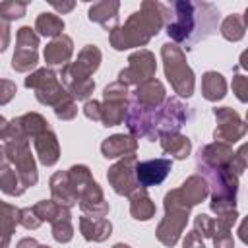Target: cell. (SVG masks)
Listing matches in <instances>:
<instances>
[{"label": "cell", "instance_id": "cell-42", "mask_svg": "<svg viewBox=\"0 0 248 248\" xmlns=\"http://www.w3.org/2000/svg\"><path fill=\"white\" fill-rule=\"evenodd\" d=\"M17 223L21 227H25L27 231H35L43 225V221L37 217V213L33 211V207H21L17 213Z\"/></svg>", "mask_w": 248, "mask_h": 248}, {"label": "cell", "instance_id": "cell-47", "mask_svg": "<svg viewBox=\"0 0 248 248\" xmlns=\"http://www.w3.org/2000/svg\"><path fill=\"white\" fill-rule=\"evenodd\" d=\"M182 248H205V244H203V238L192 229L190 232H186L182 240Z\"/></svg>", "mask_w": 248, "mask_h": 248}, {"label": "cell", "instance_id": "cell-54", "mask_svg": "<svg viewBox=\"0 0 248 248\" xmlns=\"http://www.w3.org/2000/svg\"><path fill=\"white\" fill-rule=\"evenodd\" d=\"M112 248H132V246H128V244H124V242H118V244H114Z\"/></svg>", "mask_w": 248, "mask_h": 248}, {"label": "cell", "instance_id": "cell-7", "mask_svg": "<svg viewBox=\"0 0 248 248\" xmlns=\"http://www.w3.org/2000/svg\"><path fill=\"white\" fill-rule=\"evenodd\" d=\"M25 87L35 91V97L41 105H46L52 108L58 103H62L66 97H70V93L60 83L58 76L50 68H39V70L31 72L25 78Z\"/></svg>", "mask_w": 248, "mask_h": 248}, {"label": "cell", "instance_id": "cell-49", "mask_svg": "<svg viewBox=\"0 0 248 248\" xmlns=\"http://www.w3.org/2000/svg\"><path fill=\"white\" fill-rule=\"evenodd\" d=\"M50 6H52L56 12H62V14H66V12H72V10H74L76 2H62V4H60V2H52Z\"/></svg>", "mask_w": 248, "mask_h": 248}, {"label": "cell", "instance_id": "cell-48", "mask_svg": "<svg viewBox=\"0 0 248 248\" xmlns=\"http://www.w3.org/2000/svg\"><path fill=\"white\" fill-rule=\"evenodd\" d=\"M10 31H12L10 29V21L0 19V52H4L8 48V45H10V37H12Z\"/></svg>", "mask_w": 248, "mask_h": 248}, {"label": "cell", "instance_id": "cell-25", "mask_svg": "<svg viewBox=\"0 0 248 248\" xmlns=\"http://www.w3.org/2000/svg\"><path fill=\"white\" fill-rule=\"evenodd\" d=\"M79 232L89 242H105L112 234V223L107 217H79Z\"/></svg>", "mask_w": 248, "mask_h": 248}, {"label": "cell", "instance_id": "cell-33", "mask_svg": "<svg viewBox=\"0 0 248 248\" xmlns=\"http://www.w3.org/2000/svg\"><path fill=\"white\" fill-rule=\"evenodd\" d=\"M244 33H246V23H244V17L240 14H231L223 19V23H221L223 39H227L231 43H236L244 37Z\"/></svg>", "mask_w": 248, "mask_h": 248}, {"label": "cell", "instance_id": "cell-43", "mask_svg": "<svg viewBox=\"0 0 248 248\" xmlns=\"http://www.w3.org/2000/svg\"><path fill=\"white\" fill-rule=\"evenodd\" d=\"M209 207H211L213 213H217V217H221V215L236 211V200H232V198H211Z\"/></svg>", "mask_w": 248, "mask_h": 248}, {"label": "cell", "instance_id": "cell-13", "mask_svg": "<svg viewBox=\"0 0 248 248\" xmlns=\"http://www.w3.org/2000/svg\"><path fill=\"white\" fill-rule=\"evenodd\" d=\"M213 116L217 120V126L213 130L215 141H223V143L231 145V143H236L238 140H242L244 134L248 132V124L231 107H215Z\"/></svg>", "mask_w": 248, "mask_h": 248}, {"label": "cell", "instance_id": "cell-45", "mask_svg": "<svg viewBox=\"0 0 248 248\" xmlns=\"http://www.w3.org/2000/svg\"><path fill=\"white\" fill-rule=\"evenodd\" d=\"M16 93H17V85H16V81L0 78V107L8 105V103L16 97Z\"/></svg>", "mask_w": 248, "mask_h": 248}, {"label": "cell", "instance_id": "cell-34", "mask_svg": "<svg viewBox=\"0 0 248 248\" xmlns=\"http://www.w3.org/2000/svg\"><path fill=\"white\" fill-rule=\"evenodd\" d=\"M0 190L8 196H21L27 188L21 184L17 172L12 169V167H6V169H0Z\"/></svg>", "mask_w": 248, "mask_h": 248}, {"label": "cell", "instance_id": "cell-50", "mask_svg": "<svg viewBox=\"0 0 248 248\" xmlns=\"http://www.w3.org/2000/svg\"><path fill=\"white\" fill-rule=\"evenodd\" d=\"M16 248H39V242L33 236H25L16 244Z\"/></svg>", "mask_w": 248, "mask_h": 248}, {"label": "cell", "instance_id": "cell-16", "mask_svg": "<svg viewBox=\"0 0 248 248\" xmlns=\"http://www.w3.org/2000/svg\"><path fill=\"white\" fill-rule=\"evenodd\" d=\"M136 163H138L136 155H128L116 161L112 167H108L107 178L118 196H130L140 188L136 180Z\"/></svg>", "mask_w": 248, "mask_h": 248}, {"label": "cell", "instance_id": "cell-35", "mask_svg": "<svg viewBox=\"0 0 248 248\" xmlns=\"http://www.w3.org/2000/svg\"><path fill=\"white\" fill-rule=\"evenodd\" d=\"M231 229L232 227L223 223L219 217L215 219V229H213V234H211V240H213L215 248H234V238L231 234Z\"/></svg>", "mask_w": 248, "mask_h": 248}, {"label": "cell", "instance_id": "cell-1", "mask_svg": "<svg viewBox=\"0 0 248 248\" xmlns=\"http://www.w3.org/2000/svg\"><path fill=\"white\" fill-rule=\"evenodd\" d=\"M170 16L165 23L167 35L174 45H184L186 50L207 39L219 23V10L211 2L178 0L169 6Z\"/></svg>", "mask_w": 248, "mask_h": 248}, {"label": "cell", "instance_id": "cell-2", "mask_svg": "<svg viewBox=\"0 0 248 248\" xmlns=\"http://www.w3.org/2000/svg\"><path fill=\"white\" fill-rule=\"evenodd\" d=\"M170 10L163 2L145 0L141 2L140 10L128 16L124 25L114 27L108 31V43L114 50H128V48H140L145 46L151 37H155L165 23L169 21Z\"/></svg>", "mask_w": 248, "mask_h": 248}, {"label": "cell", "instance_id": "cell-3", "mask_svg": "<svg viewBox=\"0 0 248 248\" xmlns=\"http://www.w3.org/2000/svg\"><path fill=\"white\" fill-rule=\"evenodd\" d=\"M101 50L95 45H85L76 62L66 64L64 68H60V83L64 85V89L72 95L74 101H87L89 95L95 89V81H93V74L99 70L101 66Z\"/></svg>", "mask_w": 248, "mask_h": 248}, {"label": "cell", "instance_id": "cell-51", "mask_svg": "<svg viewBox=\"0 0 248 248\" xmlns=\"http://www.w3.org/2000/svg\"><path fill=\"white\" fill-rule=\"evenodd\" d=\"M6 167H10V159H8L4 143H0V169H6Z\"/></svg>", "mask_w": 248, "mask_h": 248}, {"label": "cell", "instance_id": "cell-23", "mask_svg": "<svg viewBox=\"0 0 248 248\" xmlns=\"http://www.w3.org/2000/svg\"><path fill=\"white\" fill-rule=\"evenodd\" d=\"M232 145L223 143V141H213L203 145L198 151V165L203 167H227V163L232 157Z\"/></svg>", "mask_w": 248, "mask_h": 248}, {"label": "cell", "instance_id": "cell-36", "mask_svg": "<svg viewBox=\"0 0 248 248\" xmlns=\"http://www.w3.org/2000/svg\"><path fill=\"white\" fill-rule=\"evenodd\" d=\"M17 213H19V209L16 205L0 200V231L12 234L17 225Z\"/></svg>", "mask_w": 248, "mask_h": 248}, {"label": "cell", "instance_id": "cell-46", "mask_svg": "<svg viewBox=\"0 0 248 248\" xmlns=\"http://www.w3.org/2000/svg\"><path fill=\"white\" fill-rule=\"evenodd\" d=\"M83 114H85L89 120L101 122V101L87 99V101H85V105H83Z\"/></svg>", "mask_w": 248, "mask_h": 248}, {"label": "cell", "instance_id": "cell-8", "mask_svg": "<svg viewBox=\"0 0 248 248\" xmlns=\"http://www.w3.org/2000/svg\"><path fill=\"white\" fill-rule=\"evenodd\" d=\"M4 147H6L10 163L16 167L14 170L17 172L21 184L25 188L35 186L39 182V172H37L35 157L31 153L29 140L27 138H10V140L4 141Z\"/></svg>", "mask_w": 248, "mask_h": 248}, {"label": "cell", "instance_id": "cell-44", "mask_svg": "<svg viewBox=\"0 0 248 248\" xmlns=\"http://www.w3.org/2000/svg\"><path fill=\"white\" fill-rule=\"evenodd\" d=\"M232 93L236 95V99L240 103H246L248 101V78L246 76L236 74L232 78Z\"/></svg>", "mask_w": 248, "mask_h": 248}, {"label": "cell", "instance_id": "cell-29", "mask_svg": "<svg viewBox=\"0 0 248 248\" xmlns=\"http://www.w3.org/2000/svg\"><path fill=\"white\" fill-rule=\"evenodd\" d=\"M180 192L184 194V198L188 200V203L194 207L198 203H202L207 196H209V188H207V182L203 180V176L200 174H192L188 176L182 186H180Z\"/></svg>", "mask_w": 248, "mask_h": 248}, {"label": "cell", "instance_id": "cell-26", "mask_svg": "<svg viewBox=\"0 0 248 248\" xmlns=\"http://www.w3.org/2000/svg\"><path fill=\"white\" fill-rule=\"evenodd\" d=\"M159 145L161 149L170 155V159H186L192 153V141L188 136L180 134V132H172V134H161L159 136Z\"/></svg>", "mask_w": 248, "mask_h": 248}, {"label": "cell", "instance_id": "cell-40", "mask_svg": "<svg viewBox=\"0 0 248 248\" xmlns=\"http://www.w3.org/2000/svg\"><path fill=\"white\" fill-rule=\"evenodd\" d=\"M246 151H248V147L246 145H240L238 151H234L232 157H231V161L227 163V169L232 174H236V176H240L246 170Z\"/></svg>", "mask_w": 248, "mask_h": 248}, {"label": "cell", "instance_id": "cell-12", "mask_svg": "<svg viewBox=\"0 0 248 248\" xmlns=\"http://www.w3.org/2000/svg\"><path fill=\"white\" fill-rule=\"evenodd\" d=\"M39 35L29 25H23L17 29L16 35V52L12 56V68L16 72H29L39 62Z\"/></svg>", "mask_w": 248, "mask_h": 248}, {"label": "cell", "instance_id": "cell-15", "mask_svg": "<svg viewBox=\"0 0 248 248\" xmlns=\"http://www.w3.org/2000/svg\"><path fill=\"white\" fill-rule=\"evenodd\" d=\"M198 170H200V176H203V180L207 182L211 198H232V200H236L238 178L240 176L232 174L227 167H203V165H198Z\"/></svg>", "mask_w": 248, "mask_h": 248}, {"label": "cell", "instance_id": "cell-18", "mask_svg": "<svg viewBox=\"0 0 248 248\" xmlns=\"http://www.w3.org/2000/svg\"><path fill=\"white\" fill-rule=\"evenodd\" d=\"M165 99H167L165 85L155 78L136 85V89L130 93V101H134V103H138L145 108H151V110L159 108L165 103Z\"/></svg>", "mask_w": 248, "mask_h": 248}, {"label": "cell", "instance_id": "cell-53", "mask_svg": "<svg viewBox=\"0 0 248 248\" xmlns=\"http://www.w3.org/2000/svg\"><path fill=\"white\" fill-rule=\"evenodd\" d=\"M6 126H8V120L0 114V140H4V134H6Z\"/></svg>", "mask_w": 248, "mask_h": 248}, {"label": "cell", "instance_id": "cell-22", "mask_svg": "<svg viewBox=\"0 0 248 248\" xmlns=\"http://www.w3.org/2000/svg\"><path fill=\"white\" fill-rule=\"evenodd\" d=\"M118 10H120V2H116V0H101V2H95L89 8L87 17H89V21L99 23L107 31H112L114 27H118Z\"/></svg>", "mask_w": 248, "mask_h": 248}, {"label": "cell", "instance_id": "cell-37", "mask_svg": "<svg viewBox=\"0 0 248 248\" xmlns=\"http://www.w3.org/2000/svg\"><path fill=\"white\" fill-rule=\"evenodd\" d=\"M52 225V238L60 244H66L74 238V225H72V217H60L56 219Z\"/></svg>", "mask_w": 248, "mask_h": 248}, {"label": "cell", "instance_id": "cell-38", "mask_svg": "<svg viewBox=\"0 0 248 248\" xmlns=\"http://www.w3.org/2000/svg\"><path fill=\"white\" fill-rule=\"evenodd\" d=\"M25 12H27V4L25 2H16V0L0 2V19L14 21V19L23 17Z\"/></svg>", "mask_w": 248, "mask_h": 248}, {"label": "cell", "instance_id": "cell-4", "mask_svg": "<svg viewBox=\"0 0 248 248\" xmlns=\"http://www.w3.org/2000/svg\"><path fill=\"white\" fill-rule=\"evenodd\" d=\"M163 205H165V217L157 225L155 236L163 246L172 248V246H176V242L180 240V236L186 229L192 205L188 203V200L184 198L180 188H174V190L167 192L165 200H163Z\"/></svg>", "mask_w": 248, "mask_h": 248}, {"label": "cell", "instance_id": "cell-31", "mask_svg": "<svg viewBox=\"0 0 248 248\" xmlns=\"http://www.w3.org/2000/svg\"><path fill=\"white\" fill-rule=\"evenodd\" d=\"M33 207V211L37 213V217L45 223H54L56 219H60V217H72V211L68 209V207H64V205H60V203H56L54 200H41V202H37L35 205H31Z\"/></svg>", "mask_w": 248, "mask_h": 248}, {"label": "cell", "instance_id": "cell-20", "mask_svg": "<svg viewBox=\"0 0 248 248\" xmlns=\"http://www.w3.org/2000/svg\"><path fill=\"white\" fill-rule=\"evenodd\" d=\"M33 147H35L37 159L45 167H52V165L58 163V159H60V143H58L56 134L50 128L33 138Z\"/></svg>", "mask_w": 248, "mask_h": 248}, {"label": "cell", "instance_id": "cell-27", "mask_svg": "<svg viewBox=\"0 0 248 248\" xmlns=\"http://www.w3.org/2000/svg\"><path fill=\"white\" fill-rule=\"evenodd\" d=\"M128 198H130V215L136 221H149L151 217H155V203L145 188H138Z\"/></svg>", "mask_w": 248, "mask_h": 248}, {"label": "cell", "instance_id": "cell-24", "mask_svg": "<svg viewBox=\"0 0 248 248\" xmlns=\"http://www.w3.org/2000/svg\"><path fill=\"white\" fill-rule=\"evenodd\" d=\"M48 186H50V196H52V200L56 203H60V205H64L68 209H72L78 203V196H76V192H74V188L70 184V178H68L66 170L54 172L50 176Z\"/></svg>", "mask_w": 248, "mask_h": 248}, {"label": "cell", "instance_id": "cell-17", "mask_svg": "<svg viewBox=\"0 0 248 248\" xmlns=\"http://www.w3.org/2000/svg\"><path fill=\"white\" fill-rule=\"evenodd\" d=\"M172 169V159L169 157H157L149 161H138L136 163V180L140 188H151L159 186L170 172Z\"/></svg>", "mask_w": 248, "mask_h": 248}, {"label": "cell", "instance_id": "cell-14", "mask_svg": "<svg viewBox=\"0 0 248 248\" xmlns=\"http://www.w3.org/2000/svg\"><path fill=\"white\" fill-rule=\"evenodd\" d=\"M157 110V108H155ZM155 110L145 108L134 101H128V110L124 116V124L130 132V136L138 138H145L149 141L159 140L157 128H155Z\"/></svg>", "mask_w": 248, "mask_h": 248}, {"label": "cell", "instance_id": "cell-30", "mask_svg": "<svg viewBox=\"0 0 248 248\" xmlns=\"http://www.w3.org/2000/svg\"><path fill=\"white\" fill-rule=\"evenodd\" d=\"M35 31L43 37H50V39H56L62 35L64 31V19L58 16V14H52V12H43L37 16L35 19Z\"/></svg>", "mask_w": 248, "mask_h": 248}, {"label": "cell", "instance_id": "cell-5", "mask_svg": "<svg viewBox=\"0 0 248 248\" xmlns=\"http://www.w3.org/2000/svg\"><path fill=\"white\" fill-rule=\"evenodd\" d=\"M70 184L78 196V205L83 215L87 217H105L110 209L108 202L105 200V194L101 186L93 180L89 167L85 165H72L68 170Z\"/></svg>", "mask_w": 248, "mask_h": 248}, {"label": "cell", "instance_id": "cell-21", "mask_svg": "<svg viewBox=\"0 0 248 248\" xmlns=\"http://www.w3.org/2000/svg\"><path fill=\"white\" fill-rule=\"evenodd\" d=\"M138 151V140L130 134H114L101 143V153L107 159H116V157H128L136 155Z\"/></svg>", "mask_w": 248, "mask_h": 248}, {"label": "cell", "instance_id": "cell-39", "mask_svg": "<svg viewBox=\"0 0 248 248\" xmlns=\"http://www.w3.org/2000/svg\"><path fill=\"white\" fill-rule=\"evenodd\" d=\"M215 229V219L209 217L207 213H200L194 217V231L202 236V238H211Z\"/></svg>", "mask_w": 248, "mask_h": 248}, {"label": "cell", "instance_id": "cell-41", "mask_svg": "<svg viewBox=\"0 0 248 248\" xmlns=\"http://www.w3.org/2000/svg\"><path fill=\"white\" fill-rule=\"evenodd\" d=\"M54 114H56L60 120H74V118H76V114H78V105H76V101L72 99V95L66 97L62 103H58V105L54 107Z\"/></svg>", "mask_w": 248, "mask_h": 248}, {"label": "cell", "instance_id": "cell-10", "mask_svg": "<svg viewBox=\"0 0 248 248\" xmlns=\"http://www.w3.org/2000/svg\"><path fill=\"white\" fill-rule=\"evenodd\" d=\"M192 118V108L176 97H167L165 103L155 110V128L157 134L180 132V128Z\"/></svg>", "mask_w": 248, "mask_h": 248}, {"label": "cell", "instance_id": "cell-28", "mask_svg": "<svg viewBox=\"0 0 248 248\" xmlns=\"http://www.w3.org/2000/svg\"><path fill=\"white\" fill-rule=\"evenodd\" d=\"M202 95L211 103L221 101L227 95V79H225V76L215 72V70L205 72L202 76Z\"/></svg>", "mask_w": 248, "mask_h": 248}, {"label": "cell", "instance_id": "cell-6", "mask_svg": "<svg viewBox=\"0 0 248 248\" xmlns=\"http://www.w3.org/2000/svg\"><path fill=\"white\" fill-rule=\"evenodd\" d=\"M161 58L165 68V78L178 97H192L196 87V76L190 68L184 50L174 43H165L161 46Z\"/></svg>", "mask_w": 248, "mask_h": 248}, {"label": "cell", "instance_id": "cell-52", "mask_svg": "<svg viewBox=\"0 0 248 248\" xmlns=\"http://www.w3.org/2000/svg\"><path fill=\"white\" fill-rule=\"evenodd\" d=\"M10 240H12V234L0 231V248H8L10 246Z\"/></svg>", "mask_w": 248, "mask_h": 248}, {"label": "cell", "instance_id": "cell-9", "mask_svg": "<svg viewBox=\"0 0 248 248\" xmlns=\"http://www.w3.org/2000/svg\"><path fill=\"white\" fill-rule=\"evenodd\" d=\"M128 85L120 83L118 79L108 83L103 91V103H101V122L103 126H118L124 122L126 110H128Z\"/></svg>", "mask_w": 248, "mask_h": 248}, {"label": "cell", "instance_id": "cell-55", "mask_svg": "<svg viewBox=\"0 0 248 248\" xmlns=\"http://www.w3.org/2000/svg\"><path fill=\"white\" fill-rule=\"evenodd\" d=\"M39 248H50V246H46V244H39Z\"/></svg>", "mask_w": 248, "mask_h": 248}, {"label": "cell", "instance_id": "cell-11", "mask_svg": "<svg viewBox=\"0 0 248 248\" xmlns=\"http://www.w3.org/2000/svg\"><path fill=\"white\" fill-rule=\"evenodd\" d=\"M157 72V62L155 54L147 48H138L128 56V66L120 70L118 81L124 85H140L151 78H155Z\"/></svg>", "mask_w": 248, "mask_h": 248}, {"label": "cell", "instance_id": "cell-32", "mask_svg": "<svg viewBox=\"0 0 248 248\" xmlns=\"http://www.w3.org/2000/svg\"><path fill=\"white\" fill-rule=\"evenodd\" d=\"M17 120H19V126H21L25 138H29V140H33L35 136H39V134H43L45 130L50 128L46 118L39 112H25V114L17 116Z\"/></svg>", "mask_w": 248, "mask_h": 248}, {"label": "cell", "instance_id": "cell-19", "mask_svg": "<svg viewBox=\"0 0 248 248\" xmlns=\"http://www.w3.org/2000/svg\"><path fill=\"white\" fill-rule=\"evenodd\" d=\"M74 54V41L72 37L68 35H60L56 39H52L46 46H45V62L46 66L52 70V68H64L66 64H70V58Z\"/></svg>", "mask_w": 248, "mask_h": 248}]
</instances>
